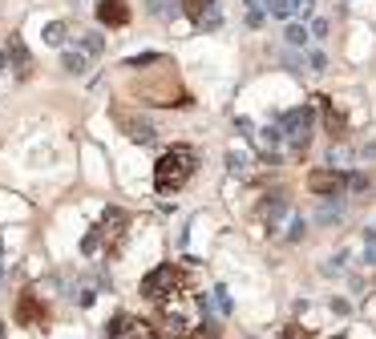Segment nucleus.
Masks as SVG:
<instances>
[{"label": "nucleus", "instance_id": "f257e3e1", "mask_svg": "<svg viewBox=\"0 0 376 339\" xmlns=\"http://www.w3.org/2000/svg\"><path fill=\"white\" fill-rule=\"evenodd\" d=\"M195 174V149L190 145H170L162 158L154 161V190L158 194H179Z\"/></svg>", "mask_w": 376, "mask_h": 339}, {"label": "nucleus", "instance_id": "f03ea898", "mask_svg": "<svg viewBox=\"0 0 376 339\" xmlns=\"http://www.w3.org/2000/svg\"><path fill=\"white\" fill-rule=\"evenodd\" d=\"M279 133H283V142H287L292 154H304L308 142H311V133H316V109H311V105L292 109L283 121H279Z\"/></svg>", "mask_w": 376, "mask_h": 339}, {"label": "nucleus", "instance_id": "7ed1b4c3", "mask_svg": "<svg viewBox=\"0 0 376 339\" xmlns=\"http://www.w3.org/2000/svg\"><path fill=\"white\" fill-rule=\"evenodd\" d=\"M182 291V271L174 262H162V267H154V271L142 279V295H146L150 303H162L170 295H179Z\"/></svg>", "mask_w": 376, "mask_h": 339}, {"label": "nucleus", "instance_id": "20e7f679", "mask_svg": "<svg viewBox=\"0 0 376 339\" xmlns=\"http://www.w3.org/2000/svg\"><path fill=\"white\" fill-rule=\"evenodd\" d=\"M308 190L320 198V202H328V198H340L344 190H348V182H344V170H311L308 174Z\"/></svg>", "mask_w": 376, "mask_h": 339}, {"label": "nucleus", "instance_id": "39448f33", "mask_svg": "<svg viewBox=\"0 0 376 339\" xmlns=\"http://www.w3.org/2000/svg\"><path fill=\"white\" fill-rule=\"evenodd\" d=\"M105 339H158V327L146 319H134V315H114Z\"/></svg>", "mask_w": 376, "mask_h": 339}, {"label": "nucleus", "instance_id": "423d86ee", "mask_svg": "<svg viewBox=\"0 0 376 339\" xmlns=\"http://www.w3.org/2000/svg\"><path fill=\"white\" fill-rule=\"evenodd\" d=\"M287 214H292V198H287L283 190H271V194L259 202V218H263V226H271V230H275V226L283 222Z\"/></svg>", "mask_w": 376, "mask_h": 339}, {"label": "nucleus", "instance_id": "0eeeda50", "mask_svg": "<svg viewBox=\"0 0 376 339\" xmlns=\"http://www.w3.org/2000/svg\"><path fill=\"white\" fill-rule=\"evenodd\" d=\"M17 319H20V323H29V327H37V323H45V319H49V311H45V303L37 299V291H25V295H20V303H17Z\"/></svg>", "mask_w": 376, "mask_h": 339}, {"label": "nucleus", "instance_id": "6e6552de", "mask_svg": "<svg viewBox=\"0 0 376 339\" xmlns=\"http://www.w3.org/2000/svg\"><path fill=\"white\" fill-rule=\"evenodd\" d=\"M98 20L110 29H122L130 20V4L126 0H98Z\"/></svg>", "mask_w": 376, "mask_h": 339}, {"label": "nucleus", "instance_id": "1a4fd4ad", "mask_svg": "<svg viewBox=\"0 0 376 339\" xmlns=\"http://www.w3.org/2000/svg\"><path fill=\"white\" fill-rule=\"evenodd\" d=\"M117 121L126 126V138H134L138 145H150L158 133H154V126H150L146 117H126V113H117Z\"/></svg>", "mask_w": 376, "mask_h": 339}, {"label": "nucleus", "instance_id": "9d476101", "mask_svg": "<svg viewBox=\"0 0 376 339\" xmlns=\"http://www.w3.org/2000/svg\"><path fill=\"white\" fill-rule=\"evenodd\" d=\"M61 65H65V73H73V77H82L85 69H89V53H85L82 45H77V48H65V57H61Z\"/></svg>", "mask_w": 376, "mask_h": 339}, {"label": "nucleus", "instance_id": "9b49d317", "mask_svg": "<svg viewBox=\"0 0 376 339\" xmlns=\"http://www.w3.org/2000/svg\"><path fill=\"white\" fill-rule=\"evenodd\" d=\"M352 145H344V142H336V145H328V170H348L352 166Z\"/></svg>", "mask_w": 376, "mask_h": 339}, {"label": "nucleus", "instance_id": "f8f14e48", "mask_svg": "<svg viewBox=\"0 0 376 339\" xmlns=\"http://www.w3.org/2000/svg\"><path fill=\"white\" fill-rule=\"evenodd\" d=\"M324 126H328V133L340 142L344 133H348V121H344V113L340 109H332V101H328V113H324Z\"/></svg>", "mask_w": 376, "mask_h": 339}, {"label": "nucleus", "instance_id": "ddd939ff", "mask_svg": "<svg viewBox=\"0 0 376 339\" xmlns=\"http://www.w3.org/2000/svg\"><path fill=\"white\" fill-rule=\"evenodd\" d=\"M150 13H154V16H162V20H174V16L182 13V8H179V0H150Z\"/></svg>", "mask_w": 376, "mask_h": 339}, {"label": "nucleus", "instance_id": "4468645a", "mask_svg": "<svg viewBox=\"0 0 376 339\" xmlns=\"http://www.w3.org/2000/svg\"><path fill=\"white\" fill-rule=\"evenodd\" d=\"M179 8L190 16V20H198L202 13H211V8H214V0H179Z\"/></svg>", "mask_w": 376, "mask_h": 339}, {"label": "nucleus", "instance_id": "2eb2a0df", "mask_svg": "<svg viewBox=\"0 0 376 339\" xmlns=\"http://www.w3.org/2000/svg\"><path fill=\"white\" fill-rule=\"evenodd\" d=\"M227 166H231V174H239V178H247V174H251V161H247V154H243V149H231Z\"/></svg>", "mask_w": 376, "mask_h": 339}, {"label": "nucleus", "instance_id": "dca6fc26", "mask_svg": "<svg viewBox=\"0 0 376 339\" xmlns=\"http://www.w3.org/2000/svg\"><path fill=\"white\" fill-rule=\"evenodd\" d=\"M98 287H101V279H82V291H77V303L89 307L93 299H98Z\"/></svg>", "mask_w": 376, "mask_h": 339}, {"label": "nucleus", "instance_id": "f3484780", "mask_svg": "<svg viewBox=\"0 0 376 339\" xmlns=\"http://www.w3.org/2000/svg\"><path fill=\"white\" fill-rule=\"evenodd\" d=\"M45 41H49V45H65V41H69V29L61 25V20H53V25H45Z\"/></svg>", "mask_w": 376, "mask_h": 339}, {"label": "nucleus", "instance_id": "a211bd4d", "mask_svg": "<svg viewBox=\"0 0 376 339\" xmlns=\"http://www.w3.org/2000/svg\"><path fill=\"white\" fill-rule=\"evenodd\" d=\"M340 218H344V210L340 206H328V202L320 206V214H316V222H320V226H336Z\"/></svg>", "mask_w": 376, "mask_h": 339}, {"label": "nucleus", "instance_id": "6ab92c4d", "mask_svg": "<svg viewBox=\"0 0 376 339\" xmlns=\"http://www.w3.org/2000/svg\"><path fill=\"white\" fill-rule=\"evenodd\" d=\"M259 142H263V149H267V154H275V145L283 142V133H279V126H267L259 133Z\"/></svg>", "mask_w": 376, "mask_h": 339}, {"label": "nucleus", "instance_id": "aec40b11", "mask_svg": "<svg viewBox=\"0 0 376 339\" xmlns=\"http://www.w3.org/2000/svg\"><path fill=\"white\" fill-rule=\"evenodd\" d=\"M251 4H255V8H267L271 16H292L287 13V0H251Z\"/></svg>", "mask_w": 376, "mask_h": 339}, {"label": "nucleus", "instance_id": "412c9836", "mask_svg": "<svg viewBox=\"0 0 376 339\" xmlns=\"http://www.w3.org/2000/svg\"><path fill=\"white\" fill-rule=\"evenodd\" d=\"M283 36H287V45H308V29H304V25H287V32H283Z\"/></svg>", "mask_w": 376, "mask_h": 339}, {"label": "nucleus", "instance_id": "4be33fe9", "mask_svg": "<svg viewBox=\"0 0 376 339\" xmlns=\"http://www.w3.org/2000/svg\"><path fill=\"white\" fill-rule=\"evenodd\" d=\"M82 48H85V53H89V57H101V48H105V41H101L98 32H89V36H85V41H82Z\"/></svg>", "mask_w": 376, "mask_h": 339}, {"label": "nucleus", "instance_id": "5701e85b", "mask_svg": "<svg viewBox=\"0 0 376 339\" xmlns=\"http://www.w3.org/2000/svg\"><path fill=\"white\" fill-rule=\"evenodd\" d=\"M219 20H223V16H219V8H211V13L198 16L195 25H198V29H219Z\"/></svg>", "mask_w": 376, "mask_h": 339}, {"label": "nucleus", "instance_id": "b1692460", "mask_svg": "<svg viewBox=\"0 0 376 339\" xmlns=\"http://www.w3.org/2000/svg\"><path fill=\"white\" fill-rule=\"evenodd\" d=\"M328 29H332V25H328L324 16H320V20H311V29H308V36H316V41H324V36H328Z\"/></svg>", "mask_w": 376, "mask_h": 339}, {"label": "nucleus", "instance_id": "393cba45", "mask_svg": "<svg viewBox=\"0 0 376 339\" xmlns=\"http://www.w3.org/2000/svg\"><path fill=\"white\" fill-rule=\"evenodd\" d=\"M214 303H219V311H223V315H231V299H227V287H214Z\"/></svg>", "mask_w": 376, "mask_h": 339}, {"label": "nucleus", "instance_id": "a878e982", "mask_svg": "<svg viewBox=\"0 0 376 339\" xmlns=\"http://www.w3.org/2000/svg\"><path fill=\"white\" fill-rule=\"evenodd\" d=\"M158 61H162L158 53H142V57H130V65H134V69H142V65H158Z\"/></svg>", "mask_w": 376, "mask_h": 339}, {"label": "nucleus", "instance_id": "bb28decb", "mask_svg": "<svg viewBox=\"0 0 376 339\" xmlns=\"http://www.w3.org/2000/svg\"><path fill=\"white\" fill-rule=\"evenodd\" d=\"M344 182H348L352 190H360V194L368 190V178H364V174H352V178H344Z\"/></svg>", "mask_w": 376, "mask_h": 339}, {"label": "nucleus", "instance_id": "cd10ccee", "mask_svg": "<svg viewBox=\"0 0 376 339\" xmlns=\"http://www.w3.org/2000/svg\"><path fill=\"white\" fill-rule=\"evenodd\" d=\"M304 230H308V226H304V218H292V234H287V239L299 242V239H304Z\"/></svg>", "mask_w": 376, "mask_h": 339}, {"label": "nucleus", "instance_id": "c85d7f7f", "mask_svg": "<svg viewBox=\"0 0 376 339\" xmlns=\"http://www.w3.org/2000/svg\"><path fill=\"white\" fill-rule=\"evenodd\" d=\"M311 69H316V73H324V69H328V57H324V53H311Z\"/></svg>", "mask_w": 376, "mask_h": 339}, {"label": "nucleus", "instance_id": "c756f323", "mask_svg": "<svg viewBox=\"0 0 376 339\" xmlns=\"http://www.w3.org/2000/svg\"><path fill=\"white\" fill-rule=\"evenodd\" d=\"M364 267H376V242H368V246H364Z\"/></svg>", "mask_w": 376, "mask_h": 339}, {"label": "nucleus", "instance_id": "7c9ffc66", "mask_svg": "<svg viewBox=\"0 0 376 339\" xmlns=\"http://www.w3.org/2000/svg\"><path fill=\"white\" fill-rule=\"evenodd\" d=\"M0 339H4V327H0Z\"/></svg>", "mask_w": 376, "mask_h": 339}]
</instances>
